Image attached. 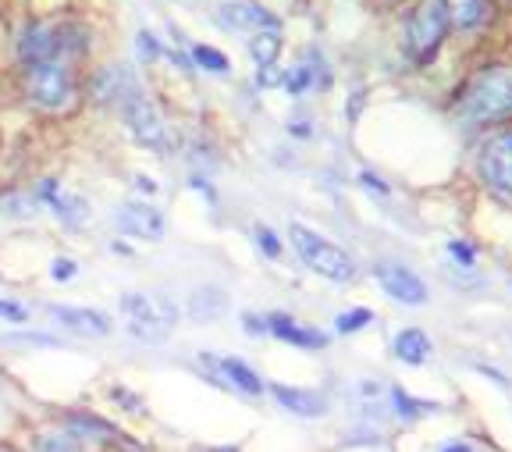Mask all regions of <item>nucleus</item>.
Segmentation results:
<instances>
[{
    "instance_id": "obj_1",
    "label": "nucleus",
    "mask_w": 512,
    "mask_h": 452,
    "mask_svg": "<svg viewBox=\"0 0 512 452\" xmlns=\"http://www.w3.org/2000/svg\"><path fill=\"white\" fill-rule=\"evenodd\" d=\"M288 239H292V246H296L299 260H303L310 271H317L320 278H328V282H338V285L356 278V260H352L342 246L324 239L320 232H310V228H303V225H292L288 228Z\"/></svg>"
},
{
    "instance_id": "obj_2",
    "label": "nucleus",
    "mask_w": 512,
    "mask_h": 452,
    "mask_svg": "<svg viewBox=\"0 0 512 452\" xmlns=\"http://www.w3.org/2000/svg\"><path fill=\"white\" fill-rule=\"evenodd\" d=\"M121 310H125V317H128L132 339L150 342V346L168 339L178 321V310L171 307L168 299L153 296V292H125V296H121Z\"/></svg>"
},
{
    "instance_id": "obj_3",
    "label": "nucleus",
    "mask_w": 512,
    "mask_h": 452,
    "mask_svg": "<svg viewBox=\"0 0 512 452\" xmlns=\"http://www.w3.org/2000/svg\"><path fill=\"white\" fill-rule=\"evenodd\" d=\"M512 111V75L509 72H484L470 82L466 89L463 104H459V114L466 122H495V118H505Z\"/></svg>"
},
{
    "instance_id": "obj_4",
    "label": "nucleus",
    "mask_w": 512,
    "mask_h": 452,
    "mask_svg": "<svg viewBox=\"0 0 512 452\" xmlns=\"http://www.w3.org/2000/svg\"><path fill=\"white\" fill-rule=\"evenodd\" d=\"M445 33H448V18L445 8H441V0H420L406 25V47L413 54V61H431L434 50L445 40Z\"/></svg>"
},
{
    "instance_id": "obj_5",
    "label": "nucleus",
    "mask_w": 512,
    "mask_h": 452,
    "mask_svg": "<svg viewBox=\"0 0 512 452\" xmlns=\"http://www.w3.org/2000/svg\"><path fill=\"white\" fill-rule=\"evenodd\" d=\"M72 72L61 65V61H43V65H32L25 75V93H29L32 104L57 111L72 100Z\"/></svg>"
},
{
    "instance_id": "obj_6",
    "label": "nucleus",
    "mask_w": 512,
    "mask_h": 452,
    "mask_svg": "<svg viewBox=\"0 0 512 452\" xmlns=\"http://www.w3.org/2000/svg\"><path fill=\"white\" fill-rule=\"evenodd\" d=\"M121 111H125V125H128V132L136 136L139 146L157 150V154L168 150V129H164V118H160L157 107H153L139 89H132V93L121 100Z\"/></svg>"
},
{
    "instance_id": "obj_7",
    "label": "nucleus",
    "mask_w": 512,
    "mask_h": 452,
    "mask_svg": "<svg viewBox=\"0 0 512 452\" xmlns=\"http://www.w3.org/2000/svg\"><path fill=\"white\" fill-rule=\"evenodd\" d=\"M480 171L498 193L512 196V132H498L480 150Z\"/></svg>"
},
{
    "instance_id": "obj_8",
    "label": "nucleus",
    "mask_w": 512,
    "mask_h": 452,
    "mask_svg": "<svg viewBox=\"0 0 512 452\" xmlns=\"http://www.w3.org/2000/svg\"><path fill=\"white\" fill-rule=\"evenodd\" d=\"M200 364L214 374L217 385L235 388V392H242V396H260V392H264V381H260V374H256L249 364H242V360H235V356H224V360H217V356L203 353Z\"/></svg>"
},
{
    "instance_id": "obj_9",
    "label": "nucleus",
    "mask_w": 512,
    "mask_h": 452,
    "mask_svg": "<svg viewBox=\"0 0 512 452\" xmlns=\"http://www.w3.org/2000/svg\"><path fill=\"white\" fill-rule=\"evenodd\" d=\"M374 275H377V282H381V289L392 299H399V303H406V307H420V303H427V285L420 282L409 267L377 264Z\"/></svg>"
},
{
    "instance_id": "obj_10",
    "label": "nucleus",
    "mask_w": 512,
    "mask_h": 452,
    "mask_svg": "<svg viewBox=\"0 0 512 452\" xmlns=\"http://www.w3.org/2000/svg\"><path fill=\"white\" fill-rule=\"evenodd\" d=\"M217 18H221L228 29H249V33H278V18L267 8L253 4V0H224L217 8Z\"/></svg>"
},
{
    "instance_id": "obj_11",
    "label": "nucleus",
    "mask_w": 512,
    "mask_h": 452,
    "mask_svg": "<svg viewBox=\"0 0 512 452\" xmlns=\"http://www.w3.org/2000/svg\"><path fill=\"white\" fill-rule=\"evenodd\" d=\"M36 196H40V200L47 203L50 210H54L64 225L79 228L82 221H89V203L82 200V196L68 193V189H64L61 182H54V178H43L40 189H36Z\"/></svg>"
},
{
    "instance_id": "obj_12",
    "label": "nucleus",
    "mask_w": 512,
    "mask_h": 452,
    "mask_svg": "<svg viewBox=\"0 0 512 452\" xmlns=\"http://www.w3.org/2000/svg\"><path fill=\"white\" fill-rule=\"evenodd\" d=\"M50 317L61 324L64 331L82 335V339H107L111 335V317L100 314V310L86 307H50Z\"/></svg>"
},
{
    "instance_id": "obj_13",
    "label": "nucleus",
    "mask_w": 512,
    "mask_h": 452,
    "mask_svg": "<svg viewBox=\"0 0 512 452\" xmlns=\"http://www.w3.org/2000/svg\"><path fill=\"white\" fill-rule=\"evenodd\" d=\"M118 228L125 235H136V239H150L153 243V239L164 235V214L157 207H150V203L132 200L118 210Z\"/></svg>"
},
{
    "instance_id": "obj_14",
    "label": "nucleus",
    "mask_w": 512,
    "mask_h": 452,
    "mask_svg": "<svg viewBox=\"0 0 512 452\" xmlns=\"http://www.w3.org/2000/svg\"><path fill=\"white\" fill-rule=\"evenodd\" d=\"M18 57L25 65H43V61H57V29L54 25H25L18 36Z\"/></svg>"
},
{
    "instance_id": "obj_15",
    "label": "nucleus",
    "mask_w": 512,
    "mask_h": 452,
    "mask_svg": "<svg viewBox=\"0 0 512 452\" xmlns=\"http://www.w3.org/2000/svg\"><path fill=\"white\" fill-rule=\"evenodd\" d=\"M132 89H136V82H132V72H128L125 65H107L93 75V100L104 107L121 104Z\"/></svg>"
},
{
    "instance_id": "obj_16",
    "label": "nucleus",
    "mask_w": 512,
    "mask_h": 452,
    "mask_svg": "<svg viewBox=\"0 0 512 452\" xmlns=\"http://www.w3.org/2000/svg\"><path fill=\"white\" fill-rule=\"evenodd\" d=\"M271 396L278 399L288 413H296V417H324V410H328V403H324L317 392H306V388L271 385Z\"/></svg>"
},
{
    "instance_id": "obj_17",
    "label": "nucleus",
    "mask_w": 512,
    "mask_h": 452,
    "mask_svg": "<svg viewBox=\"0 0 512 452\" xmlns=\"http://www.w3.org/2000/svg\"><path fill=\"white\" fill-rule=\"evenodd\" d=\"M267 331H271L274 339L292 342V346H303V349L328 346V335H320V331H313V328H303V324H296L292 317H285V314H274L271 321H267Z\"/></svg>"
},
{
    "instance_id": "obj_18",
    "label": "nucleus",
    "mask_w": 512,
    "mask_h": 452,
    "mask_svg": "<svg viewBox=\"0 0 512 452\" xmlns=\"http://www.w3.org/2000/svg\"><path fill=\"white\" fill-rule=\"evenodd\" d=\"M392 349H395V356H399L402 364L420 367V364H427V356H431V339H427L420 328H406V331H399V335H395Z\"/></svg>"
},
{
    "instance_id": "obj_19",
    "label": "nucleus",
    "mask_w": 512,
    "mask_h": 452,
    "mask_svg": "<svg viewBox=\"0 0 512 452\" xmlns=\"http://www.w3.org/2000/svg\"><path fill=\"white\" fill-rule=\"evenodd\" d=\"M448 25L456 29H477L488 18V0H441Z\"/></svg>"
},
{
    "instance_id": "obj_20",
    "label": "nucleus",
    "mask_w": 512,
    "mask_h": 452,
    "mask_svg": "<svg viewBox=\"0 0 512 452\" xmlns=\"http://www.w3.org/2000/svg\"><path fill=\"white\" fill-rule=\"evenodd\" d=\"M32 449L36 452H89V442L75 435V431L61 428V431H43V435H36Z\"/></svg>"
},
{
    "instance_id": "obj_21",
    "label": "nucleus",
    "mask_w": 512,
    "mask_h": 452,
    "mask_svg": "<svg viewBox=\"0 0 512 452\" xmlns=\"http://www.w3.org/2000/svg\"><path fill=\"white\" fill-rule=\"evenodd\" d=\"M228 307V299H224V292H217V289H200L196 296H192V303H189V317L192 321H200V324H207V321H214V317H221V310Z\"/></svg>"
},
{
    "instance_id": "obj_22",
    "label": "nucleus",
    "mask_w": 512,
    "mask_h": 452,
    "mask_svg": "<svg viewBox=\"0 0 512 452\" xmlns=\"http://www.w3.org/2000/svg\"><path fill=\"white\" fill-rule=\"evenodd\" d=\"M278 50H281V36L278 33H253L249 40V54L260 68H271L278 61Z\"/></svg>"
},
{
    "instance_id": "obj_23",
    "label": "nucleus",
    "mask_w": 512,
    "mask_h": 452,
    "mask_svg": "<svg viewBox=\"0 0 512 452\" xmlns=\"http://www.w3.org/2000/svg\"><path fill=\"white\" fill-rule=\"evenodd\" d=\"M0 214H8V218H15V221H25L36 214V200H32L29 193H8L4 200H0Z\"/></svg>"
},
{
    "instance_id": "obj_24",
    "label": "nucleus",
    "mask_w": 512,
    "mask_h": 452,
    "mask_svg": "<svg viewBox=\"0 0 512 452\" xmlns=\"http://www.w3.org/2000/svg\"><path fill=\"white\" fill-rule=\"evenodd\" d=\"M192 61H196V65L203 68V72H228V57L221 54V50H214V47H207V43H196V47H192Z\"/></svg>"
},
{
    "instance_id": "obj_25",
    "label": "nucleus",
    "mask_w": 512,
    "mask_h": 452,
    "mask_svg": "<svg viewBox=\"0 0 512 452\" xmlns=\"http://www.w3.org/2000/svg\"><path fill=\"white\" fill-rule=\"evenodd\" d=\"M370 321H374V314H370L367 307H360V310H349V314H338L335 328L342 331V335H352V331H360L363 324H370Z\"/></svg>"
},
{
    "instance_id": "obj_26",
    "label": "nucleus",
    "mask_w": 512,
    "mask_h": 452,
    "mask_svg": "<svg viewBox=\"0 0 512 452\" xmlns=\"http://www.w3.org/2000/svg\"><path fill=\"white\" fill-rule=\"evenodd\" d=\"M4 342L8 346H40V349H54L57 339H50V335H40V331H22V335H4Z\"/></svg>"
},
{
    "instance_id": "obj_27",
    "label": "nucleus",
    "mask_w": 512,
    "mask_h": 452,
    "mask_svg": "<svg viewBox=\"0 0 512 452\" xmlns=\"http://www.w3.org/2000/svg\"><path fill=\"white\" fill-rule=\"evenodd\" d=\"M392 399H395V406H399V413L402 417H416V413H427V410H434V403H420V399H409L402 388H395L392 392Z\"/></svg>"
},
{
    "instance_id": "obj_28",
    "label": "nucleus",
    "mask_w": 512,
    "mask_h": 452,
    "mask_svg": "<svg viewBox=\"0 0 512 452\" xmlns=\"http://www.w3.org/2000/svg\"><path fill=\"white\" fill-rule=\"evenodd\" d=\"M310 86H313V68L299 65L296 72L285 75V89H288V93H306Z\"/></svg>"
},
{
    "instance_id": "obj_29",
    "label": "nucleus",
    "mask_w": 512,
    "mask_h": 452,
    "mask_svg": "<svg viewBox=\"0 0 512 452\" xmlns=\"http://www.w3.org/2000/svg\"><path fill=\"white\" fill-rule=\"evenodd\" d=\"M0 321H11V324L29 321V307H22L18 299H0Z\"/></svg>"
},
{
    "instance_id": "obj_30",
    "label": "nucleus",
    "mask_w": 512,
    "mask_h": 452,
    "mask_svg": "<svg viewBox=\"0 0 512 452\" xmlns=\"http://www.w3.org/2000/svg\"><path fill=\"white\" fill-rule=\"evenodd\" d=\"M136 47H139V57H143L146 65L160 57V43L153 40V33H146V29H139L136 33Z\"/></svg>"
},
{
    "instance_id": "obj_31",
    "label": "nucleus",
    "mask_w": 512,
    "mask_h": 452,
    "mask_svg": "<svg viewBox=\"0 0 512 452\" xmlns=\"http://www.w3.org/2000/svg\"><path fill=\"white\" fill-rule=\"evenodd\" d=\"M75 275H79V264H75V260L57 257L54 264H50V278H54V282H72Z\"/></svg>"
},
{
    "instance_id": "obj_32",
    "label": "nucleus",
    "mask_w": 512,
    "mask_h": 452,
    "mask_svg": "<svg viewBox=\"0 0 512 452\" xmlns=\"http://www.w3.org/2000/svg\"><path fill=\"white\" fill-rule=\"evenodd\" d=\"M256 243H260V250H264L267 257H278V253H281V243H278V235H274L271 228H264V225L256 228Z\"/></svg>"
},
{
    "instance_id": "obj_33",
    "label": "nucleus",
    "mask_w": 512,
    "mask_h": 452,
    "mask_svg": "<svg viewBox=\"0 0 512 452\" xmlns=\"http://www.w3.org/2000/svg\"><path fill=\"white\" fill-rule=\"evenodd\" d=\"M448 253H452V257H456L459 264H466V267H470L473 257H477V253H473V246H466V243H448Z\"/></svg>"
},
{
    "instance_id": "obj_34",
    "label": "nucleus",
    "mask_w": 512,
    "mask_h": 452,
    "mask_svg": "<svg viewBox=\"0 0 512 452\" xmlns=\"http://www.w3.org/2000/svg\"><path fill=\"white\" fill-rule=\"evenodd\" d=\"M242 324H246L249 335H264V331H267V321H260V317H253V314L242 317Z\"/></svg>"
},
{
    "instance_id": "obj_35",
    "label": "nucleus",
    "mask_w": 512,
    "mask_h": 452,
    "mask_svg": "<svg viewBox=\"0 0 512 452\" xmlns=\"http://www.w3.org/2000/svg\"><path fill=\"white\" fill-rule=\"evenodd\" d=\"M360 182H363V186H370V189H377V193H388V186H384V182L377 175H370V171H363Z\"/></svg>"
},
{
    "instance_id": "obj_36",
    "label": "nucleus",
    "mask_w": 512,
    "mask_h": 452,
    "mask_svg": "<svg viewBox=\"0 0 512 452\" xmlns=\"http://www.w3.org/2000/svg\"><path fill=\"white\" fill-rule=\"evenodd\" d=\"M136 189H143V193H157V182L146 175H136Z\"/></svg>"
},
{
    "instance_id": "obj_37",
    "label": "nucleus",
    "mask_w": 512,
    "mask_h": 452,
    "mask_svg": "<svg viewBox=\"0 0 512 452\" xmlns=\"http://www.w3.org/2000/svg\"><path fill=\"white\" fill-rule=\"evenodd\" d=\"M441 452H470V449H466V445H445Z\"/></svg>"
},
{
    "instance_id": "obj_38",
    "label": "nucleus",
    "mask_w": 512,
    "mask_h": 452,
    "mask_svg": "<svg viewBox=\"0 0 512 452\" xmlns=\"http://www.w3.org/2000/svg\"><path fill=\"white\" fill-rule=\"evenodd\" d=\"M214 452H235V449H214Z\"/></svg>"
}]
</instances>
